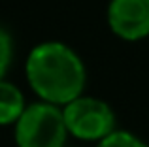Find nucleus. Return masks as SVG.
I'll use <instances>...</instances> for the list:
<instances>
[{
  "label": "nucleus",
  "instance_id": "obj_5",
  "mask_svg": "<svg viewBox=\"0 0 149 147\" xmlns=\"http://www.w3.org/2000/svg\"><path fill=\"white\" fill-rule=\"evenodd\" d=\"M25 111V100L17 87L0 79V125L19 121Z\"/></svg>",
  "mask_w": 149,
  "mask_h": 147
},
{
  "label": "nucleus",
  "instance_id": "obj_2",
  "mask_svg": "<svg viewBox=\"0 0 149 147\" xmlns=\"http://www.w3.org/2000/svg\"><path fill=\"white\" fill-rule=\"evenodd\" d=\"M66 134L62 111L55 104L38 102L25 107L19 117L15 140L19 147H62Z\"/></svg>",
  "mask_w": 149,
  "mask_h": 147
},
{
  "label": "nucleus",
  "instance_id": "obj_4",
  "mask_svg": "<svg viewBox=\"0 0 149 147\" xmlns=\"http://www.w3.org/2000/svg\"><path fill=\"white\" fill-rule=\"evenodd\" d=\"M108 21L123 40L146 38L149 34V0H111Z\"/></svg>",
  "mask_w": 149,
  "mask_h": 147
},
{
  "label": "nucleus",
  "instance_id": "obj_7",
  "mask_svg": "<svg viewBox=\"0 0 149 147\" xmlns=\"http://www.w3.org/2000/svg\"><path fill=\"white\" fill-rule=\"evenodd\" d=\"M11 55H13V44H11V36L4 26H0V79L8 72L11 62Z\"/></svg>",
  "mask_w": 149,
  "mask_h": 147
},
{
  "label": "nucleus",
  "instance_id": "obj_3",
  "mask_svg": "<svg viewBox=\"0 0 149 147\" xmlns=\"http://www.w3.org/2000/svg\"><path fill=\"white\" fill-rule=\"evenodd\" d=\"M66 130L79 140H104L113 132L115 117L109 106L96 98H76L66 104Z\"/></svg>",
  "mask_w": 149,
  "mask_h": 147
},
{
  "label": "nucleus",
  "instance_id": "obj_6",
  "mask_svg": "<svg viewBox=\"0 0 149 147\" xmlns=\"http://www.w3.org/2000/svg\"><path fill=\"white\" fill-rule=\"evenodd\" d=\"M98 147H149L130 132H111L98 144Z\"/></svg>",
  "mask_w": 149,
  "mask_h": 147
},
{
  "label": "nucleus",
  "instance_id": "obj_1",
  "mask_svg": "<svg viewBox=\"0 0 149 147\" xmlns=\"http://www.w3.org/2000/svg\"><path fill=\"white\" fill-rule=\"evenodd\" d=\"M29 83L45 102L68 104L79 98L85 87L81 59L64 44L45 42L30 51L26 59Z\"/></svg>",
  "mask_w": 149,
  "mask_h": 147
}]
</instances>
